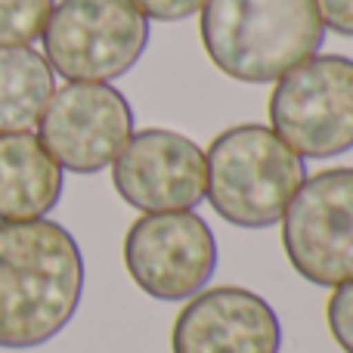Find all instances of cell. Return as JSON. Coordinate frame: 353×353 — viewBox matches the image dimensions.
Returning a JSON list of instances; mask_svg holds the SVG:
<instances>
[{"instance_id": "10", "label": "cell", "mask_w": 353, "mask_h": 353, "mask_svg": "<svg viewBox=\"0 0 353 353\" xmlns=\"http://www.w3.org/2000/svg\"><path fill=\"white\" fill-rule=\"evenodd\" d=\"M174 353H279L282 323L276 310L239 285L201 288L186 301L171 329Z\"/></svg>"}, {"instance_id": "11", "label": "cell", "mask_w": 353, "mask_h": 353, "mask_svg": "<svg viewBox=\"0 0 353 353\" xmlns=\"http://www.w3.org/2000/svg\"><path fill=\"white\" fill-rule=\"evenodd\" d=\"M65 180L31 130L0 134V220H41L59 205Z\"/></svg>"}, {"instance_id": "13", "label": "cell", "mask_w": 353, "mask_h": 353, "mask_svg": "<svg viewBox=\"0 0 353 353\" xmlns=\"http://www.w3.org/2000/svg\"><path fill=\"white\" fill-rule=\"evenodd\" d=\"M53 6L56 0H0V47H31Z\"/></svg>"}, {"instance_id": "7", "label": "cell", "mask_w": 353, "mask_h": 353, "mask_svg": "<svg viewBox=\"0 0 353 353\" xmlns=\"http://www.w3.org/2000/svg\"><path fill=\"white\" fill-rule=\"evenodd\" d=\"M124 270L143 294L180 304L208 288L217 270V239L195 211L143 214L124 236Z\"/></svg>"}, {"instance_id": "12", "label": "cell", "mask_w": 353, "mask_h": 353, "mask_svg": "<svg viewBox=\"0 0 353 353\" xmlns=\"http://www.w3.org/2000/svg\"><path fill=\"white\" fill-rule=\"evenodd\" d=\"M56 93V74L31 47H0V134H25Z\"/></svg>"}, {"instance_id": "1", "label": "cell", "mask_w": 353, "mask_h": 353, "mask_svg": "<svg viewBox=\"0 0 353 353\" xmlns=\"http://www.w3.org/2000/svg\"><path fill=\"white\" fill-rule=\"evenodd\" d=\"M84 257L56 220H0V347L31 350L74 319Z\"/></svg>"}, {"instance_id": "16", "label": "cell", "mask_w": 353, "mask_h": 353, "mask_svg": "<svg viewBox=\"0 0 353 353\" xmlns=\"http://www.w3.org/2000/svg\"><path fill=\"white\" fill-rule=\"evenodd\" d=\"M316 10L325 31L353 37V0H316Z\"/></svg>"}, {"instance_id": "5", "label": "cell", "mask_w": 353, "mask_h": 353, "mask_svg": "<svg viewBox=\"0 0 353 353\" xmlns=\"http://www.w3.org/2000/svg\"><path fill=\"white\" fill-rule=\"evenodd\" d=\"M270 130L301 159H335L353 149V59L316 53L276 81Z\"/></svg>"}, {"instance_id": "15", "label": "cell", "mask_w": 353, "mask_h": 353, "mask_svg": "<svg viewBox=\"0 0 353 353\" xmlns=\"http://www.w3.org/2000/svg\"><path fill=\"white\" fill-rule=\"evenodd\" d=\"M134 6L155 22H183V19L201 12L205 0H134Z\"/></svg>"}, {"instance_id": "6", "label": "cell", "mask_w": 353, "mask_h": 353, "mask_svg": "<svg viewBox=\"0 0 353 353\" xmlns=\"http://www.w3.org/2000/svg\"><path fill=\"white\" fill-rule=\"evenodd\" d=\"M279 223L282 248L301 279L319 288L353 279V168L307 176Z\"/></svg>"}, {"instance_id": "14", "label": "cell", "mask_w": 353, "mask_h": 353, "mask_svg": "<svg viewBox=\"0 0 353 353\" xmlns=\"http://www.w3.org/2000/svg\"><path fill=\"white\" fill-rule=\"evenodd\" d=\"M325 323L338 347L353 353V279L332 288L329 304H325Z\"/></svg>"}, {"instance_id": "4", "label": "cell", "mask_w": 353, "mask_h": 353, "mask_svg": "<svg viewBox=\"0 0 353 353\" xmlns=\"http://www.w3.org/2000/svg\"><path fill=\"white\" fill-rule=\"evenodd\" d=\"M41 41L53 74L68 84H109L143 59L149 19L134 0H62Z\"/></svg>"}, {"instance_id": "8", "label": "cell", "mask_w": 353, "mask_h": 353, "mask_svg": "<svg viewBox=\"0 0 353 353\" xmlns=\"http://www.w3.org/2000/svg\"><path fill=\"white\" fill-rule=\"evenodd\" d=\"M134 137V109L112 84H65L53 93L37 140L50 159L72 174H99Z\"/></svg>"}, {"instance_id": "9", "label": "cell", "mask_w": 353, "mask_h": 353, "mask_svg": "<svg viewBox=\"0 0 353 353\" xmlns=\"http://www.w3.org/2000/svg\"><path fill=\"white\" fill-rule=\"evenodd\" d=\"M112 186L143 214L195 211L205 201V149L176 130H137L112 161Z\"/></svg>"}, {"instance_id": "2", "label": "cell", "mask_w": 353, "mask_h": 353, "mask_svg": "<svg viewBox=\"0 0 353 353\" xmlns=\"http://www.w3.org/2000/svg\"><path fill=\"white\" fill-rule=\"evenodd\" d=\"M199 31L214 68L242 84H276L325 41L316 0H205Z\"/></svg>"}, {"instance_id": "3", "label": "cell", "mask_w": 353, "mask_h": 353, "mask_svg": "<svg viewBox=\"0 0 353 353\" xmlns=\"http://www.w3.org/2000/svg\"><path fill=\"white\" fill-rule=\"evenodd\" d=\"M304 180L307 161L263 124L226 128L205 152V199L242 230L276 226Z\"/></svg>"}]
</instances>
